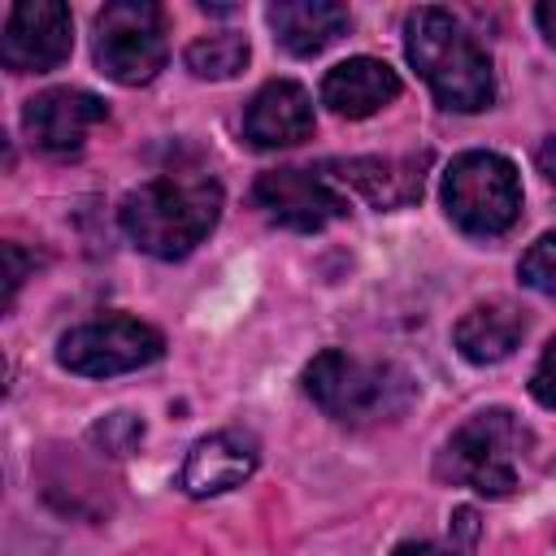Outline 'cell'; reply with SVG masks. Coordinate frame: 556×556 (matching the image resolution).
I'll return each instance as SVG.
<instances>
[{
    "instance_id": "cell-10",
    "label": "cell",
    "mask_w": 556,
    "mask_h": 556,
    "mask_svg": "<svg viewBox=\"0 0 556 556\" xmlns=\"http://www.w3.org/2000/svg\"><path fill=\"white\" fill-rule=\"evenodd\" d=\"M109 117V104L87 87H48L26 100L22 130L43 152H78L87 135Z\"/></svg>"
},
{
    "instance_id": "cell-4",
    "label": "cell",
    "mask_w": 556,
    "mask_h": 556,
    "mask_svg": "<svg viewBox=\"0 0 556 556\" xmlns=\"http://www.w3.org/2000/svg\"><path fill=\"white\" fill-rule=\"evenodd\" d=\"M530 452L534 434L513 408H482L452 430L434 460V473L486 500H508L513 491H521V469Z\"/></svg>"
},
{
    "instance_id": "cell-15",
    "label": "cell",
    "mask_w": 556,
    "mask_h": 556,
    "mask_svg": "<svg viewBox=\"0 0 556 556\" xmlns=\"http://www.w3.org/2000/svg\"><path fill=\"white\" fill-rule=\"evenodd\" d=\"M265 22L291 56H317L348 30L352 17L334 0H274L265 9Z\"/></svg>"
},
{
    "instance_id": "cell-1",
    "label": "cell",
    "mask_w": 556,
    "mask_h": 556,
    "mask_svg": "<svg viewBox=\"0 0 556 556\" xmlns=\"http://www.w3.org/2000/svg\"><path fill=\"white\" fill-rule=\"evenodd\" d=\"M217 217L222 182L204 165L161 169L156 178L139 182L117 208V222L130 243L156 261H182L187 252H195L217 226Z\"/></svg>"
},
{
    "instance_id": "cell-16",
    "label": "cell",
    "mask_w": 556,
    "mask_h": 556,
    "mask_svg": "<svg viewBox=\"0 0 556 556\" xmlns=\"http://www.w3.org/2000/svg\"><path fill=\"white\" fill-rule=\"evenodd\" d=\"M526 334V313L508 300H486L473 304L456 326H452V343L469 365H500L517 352Z\"/></svg>"
},
{
    "instance_id": "cell-13",
    "label": "cell",
    "mask_w": 556,
    "mask_h": 556,
    "mask_svg": "<svg viewBox=\"0 0 556 556\" xmlns=\"http://www.w3.org/2000/svg\"><path fill=\"white\" fill-rule=\"evenodd\" d=\"M313 96L291 78H269L243 109V139L252 148H295L313 139Z\"/></svg>"
},
{
    "instance_id": "cell-22",
    "label": "cell",
    "mask_w": 556,
    "mask_h": 556,
    "mask_svg": "<svg viewBox=\"0 0 556 556\" xmlns=\"http://www.w3.org/2000/svg\"><path fill=\"white\" fill-rule=\"evenodd\" d=\"M391 556H465L460 547H443V543H430V539H417V543H400Z\"/></svg>"
},
{
    "instance_id": "cell-6",
    "label": "cell",
    "mask_w": 556,
    "mask_h": 556,
    "mask_svg": "<svg viewBox=\"0 0 556 556\" xmlns=\"http://www.w3.org/2000/svg\"><path fill=\"white\" fill-rule=\"evenodd\" d=\"M169 61L165 13L152 0H113L96 13V65L122 87L152 83Z\"/></svg>"
},
{
    "instance_id": "cell-9",
    "label": "cell",
    "mask_w": 556,
    "mask_h": 556,
    "mask_svg": "<svg viewBox=\"0 0 556 556\" xmlns=\"http://www.w3.org/2000/svg\"><path fill=\"white\" fill-rule=\"evenodd\" d=\"M252 204L287 226V230H321L339 217H348V200L330 187V178L321 169H265L256 182H252Z\"/></svg>"
},
{
    "instance_id": "cell-20",
    "label": "cell",
    "mask_w": 556,
    "mask_h": 556,
    "mask_svg": "<svg viewBox=\"0 0 556 556\" xmlns=\"http://www.w3.org/2000/svg\"><path fill=\"white\" fill-rule=\"evenodd\" d=\"M530 395H534L543 408H556V334L547 339L543 356H539L534 369H530Z\"/></svg>"
},
{
    "instance_id": "cell-8",
    "label": "cell",
    "mask_w": 556,
    "mask_h": 556,
    "mask_svg": "<svg viewBox=\"0 0 556 556\" xmlns=\"http://www.w3.org/2000/svg\"><path fill=\"white\" fill-rule=\"evenodd\" d=\"M74 52V17L61 0H17L4 17L0 61L13 74H48Z\"/></svg>"
},
{
    "instance_id": "cell-2",
    "label": "cell",
    "mask_w": 556,
    "mask_h": 556,
    "mask_svg": "<svg viewBox=\"0 0 556 556\" xmlns=\"http://www.w3.org/2000/svg\"><path fill=\"white\" fill-rule=\"evenodd\" d=\"M404 56L447 113H478L495 100L486 48L439 4H421L404 17Z\"/></svg>"
},
{
    "instance_id": "cell-5",
    "label": "cell",
    "mask_w": 556,
    "mask_h": 556,
    "mask_svg": "<svg viewBox=\"0 0 556 556\" xmlns=\"http://www.w3.org/2000/svg\"><path fill=\"white\" fill-rule=\"evenodd\" d=\"M443 208L447 217L478 239L504 235L521 217V178L517 165L500 152H460L443 169Z\"/></svg>"
},
{
    "instance_id": "cell-14",
    "label": "cell",
    "mask_w": 556,
    "mask_h": 556,
    "mask_svg": "<svg viewBox=\"0 0 556 556\" xmlns=\"http://www.w3.org/2000/svg\"><path fill=\"white\" fill-rule=\"evenodd\" d=\"M400 96V74L378 56H348L321 78V104L339 117H374Z\"/></svg>"
},
{
    "instance_id": "cell-7",
    "label": "cell",
    "mask_w": 556,
    "mask_h": 556,
    "mask_svg": "<svg viewBox=\"0 0 556 556\" xmlns=\"http://www.w3.org/2000/svg\"><path fill=\"white\" fill-rule=\"evenodd\" d=\"M161 352H165L161 330L139 321V317H126V313L83 321V326L65 330L56 339V365L78 374V378L130 374V369H143V365L161 361Z\"/></svg>"
},
{
    "instance_id": "cell-21",
    "label": "cell",
    "mask_w": 556,
    "mask_h": 556,
    "mask_svg": "<svg viewBox=\"0 0 556 556\" xmlns=\"http://www.w3.org/2000/svg\"><path fill=\"white\" fill-rule=\"evenodd\" d=\"M4 252V308H13V300H17V287L26 282V269H35V256H26L17 243H4L0 248Z\"/></svg>"
},
{
    "instance_id": "cell-23",
    "label": "cell",
    "mask_w": 556,
    "mask_h": 556,
    "mask_svg": "<svg viewBox=\"0 0 556 556\" xmlns=\"http://www.w3.org/2000/svg\"><path fill=\"white\" fill-rule=\"evenodd\" d=\"M534 165H539L543 182H552V187H556V135H547V139L539 143V152H534Z\"/></svg>"
},
{
    "instance_id": "cell-17",
    "label": "cell",
    "mask_w": 556,
    "mask_h": 556,
    "mask_svg": "<svg viewBox=\"0 0 556 556\" xmlns=\"http://www.w3.org/2000/svg\"><path fill=\"white\" fill-rule=\"evenodd\" d=\"M248 56H252V43H248V35H239V30L204 35V39L187 43V52H182L187 70H191L195 78H208V83H226V78L243 74Z\"/></svg>"
},
{
    "instance_id": "cell-18",
    "label": "cell",
    "mask_w": 556,
    "mask_h": 556,
    "mask_svg": "<svg viewBox=\"0 0 556 556\" xmlns=\"http://www.w3.org/2000/svg\"><path fill=\"white\" fill-rule=\"evenodd\" d=\"M87 443H91L96 452L122 460V456H130V452L143 443V417H135V413H104L100 421H91Z\"/></svg>"
},
{
    "instance_id": "cell-19",
    "label": "cell",
    "mask_w": 556,
    "mask_h": 556,
    "mask_svg": "<svg viewBox=\"0 0 556 556\" xmlns=\"http://www.w3.org/2000/svg\"><path fill=\"white\" fill-rule=\"evenodd\" d=\"M517 278L543 295H556V235H539L517 261Z\"/></svg>"
},
{
    "instance_id": "cell-3",
    "label": "cell",
    "mask_w": 556,
    "mask_h": 556,
    "mask_svg": "<svg viewBox=\"0 0 556 556\" xmlns=\"http://www.w3.org/2000/svg\"><path fill=\"white\" fill-rule=\"evenodd\" d=\"M304 391L339 426H382L404 417L417 400V382L404 365L356 361L339 348H326L304 365Z\"/></svg>"
},
{
    "instance_id": "cell-11",
    "label": "cell",
    "mask_w": 556,
    "mask_h": 556,
    "mask_svg": "<svg viewBox=\"0 0 556 556\" xmlns=\"http://www.w3.org/2000/svg\"><path fill=\"white\" fill-rule=\"evenodd\" d=\"M261 465L256 439L243 430H217L191 443L182 469H178V491L191 500H208V495H226L235 486H243Z\"/></svg>"
},
{
    "instance_id": "cell-24",
    "label": "cell",
    "mask_w": 556,
    "mask_h": 556,
    "mask_svg": "<svg viewBox=\"0 0 556 556\" xmlns=\"http://www.w3.org/2000/svg\"><path fill=\"white\" fill-rule=\"evenodd\" d=\"M534 22H539V30L547 35V43L556 48V0H543V4L534 9Z\"/></svg>"
},
{
    "instance_id": "cell-12",
    "label": "cell",
    "mask_w": 556,
    "mask_h": 556,
    "mask_svg": "<svg viewBox=\"0 0 556 556\" xmlns=\"http://www.w3.org/2000/svg\"><path fill=\"white\" fill-rule=\"evenodd\" d=\"M426 165L430 152H413V156H348V161H326L321 174L361 191L374 208H404L413 200H421L426 187Z\"/></svg>"
}]
</instances>
